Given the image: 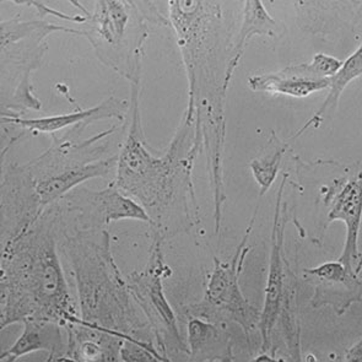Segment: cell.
Instances as JSON below:
<instances>
[{
	"instance_id": "cell-16",
	"label": "cell",
	"mask_w": 362,
	"mask_h": 362,
	"mask_svg": "<svg viewBox=\"0 0 362 362\" xmlns=\"http://www.w3.org/2000/svg\"><path fill=\"white\" fill-rule=\"evenodd\" d=\"M281 28L273 15L265 8L263 0H243L241 21L236 41L228 66V81L231 84L233 74L240 65L247 46L253 37L276 38Z\"/></svg>"
},
{
	"instance_id": "cell-15",
	"label": "cell",
	"mask_w": 362,
	"mask_h": 362,
	"mask_svg": "<svg viewBox=\"0 0 362 362\" xmlns=\"http://www.w3.org/2000/svg\"><path fill=\"white\" fill-rule=\"evenodd\" d=\"M21 325L23 333L10 348L0 353V361H18L37 351L48 353L47 361L66 360V339L62 333L63 327L43 320H25Z\"/></svg>"
},
{
	"instance_id": "cell-14",
	"label": "cell",
	"mask_w": 362,
	"mask_h": 362,
	"mask_svg": "<svg viewBox=\"0 0 362 362\" xmlns=\"http://www.w3.org/2000/svg\"><path fill=\"white\" fill-rule=\"evenodd\" d=\"M361 192V173H358L351 181L343 182L339 191L332 197L328 213L329 223L343 221L346 226L345 245L338 260L356 274L361 272V253L358 247L362 215Z\"/></svg>"
},
{
	"instance_id": "cell-18",
	"label": "cell",
	"mask_w": 362,
	"mask_h": 362,
	"mask_svg": "<svg viewBox=\"0 0 362 362\" xmlns=\"http://www.w3.org/2000/svg\"><path fill=\"white\" fill-rule=\"evenodd\" d=\"M19 5L35 10L42 19L56 18L70 23H83L88 10L80 0H0V4Z\"/></svg>"
},
{
	"instance_id": "cell-13",
	"label": "cell",
	"mask_w": 362,
	"mask_h": 362,
	"mask_svg": "<svg viewBox=\"0 0 362 362\" xmlns=\"http://www.w3.org/2000/svg\"><path fill=\"white\" fill-rule=\"evenodd\" d=\"M285 176L279 188L276 208H275L274 223L272 231V248H270L269 275L265 288L264 308L260 312L259 327L262 337V350L267 353L270 348L272 333L281 311L285 290V275H284L283 243L284 233L286 226V218L281 216V200L285 187Z\"/></svg>"
},
{
	"instance_id": "cell-1",
	"label": "cell",
	"mask_w": 362,
	"mask_h": 362,
	"mask_svg": "<svg viewBox=\"0 0 362 362\" xmlns=\"http://www.w3.org/2000/svg\"><path fill=\"white\" fill-rule=\"evenodd\" d=\"M242 5L243 0H168V28L188 80L186 116L209 141L225 138L228 66Z\"/></svg>"
},
{
	"instance_id": "cell-2",
	"label": "cell",
	"mask_w": 362,
	"mask_h": 362,
	"mask_svg": "<svg viewBox=\"0 0 362 362\" xmlns=\"http://www.w3.org/2000/svg\"><path fill=\"white\" fill-rule=\"evenodd\" d=\"M59 251L53 205L3 248L0 333L25 320L52 322L64 330L79 323Z\"/></svg>"
},
{
	"instance_id": "cell-22",
	"label": "cell",
	"mask_w": 362,
	"mask_h": 362,
	"mask_svg": "<svg viewBox=\"0 0 362 362\" xmlns=\"http://www.w3.org/2000/svg\"><path fill=\"white\" fill-rule=\"evenodd\" d=\"M346 361H358L362 362V341L360 340L358 343L355 344L353 348L346 353Z\"/></svg>"
},
{
	"instance_id": "cell-6",
	"label": "cell",
	"mask_w": 362,
	"mask_h": 362,
	"mask_svg": "<svg viewBox=\"0 0 362 362\" xmlns=\"http://www.w3.org/2000/svg\"><path fill=\"white\" fill-rule=\"evenodd\" d=\"M58 33L80 35L78 28L46 19L0 21V119L41 110L33 76L46 54L48 38Z\"/></svg>"
},
{
	"instance_id": "cell-17",
	"label": "cell",
	"mask_w": 362,
	"mask_h": 362,
	"mask_svg": "<svg viewBox=\"0 0 362 362\" xmlns=\"http://www.w3.org/2000/svg\"><path fill=\"white\" fill-rule=\"evenodd\" d=\"M361 75L362 46L358 45V47L349 54L348 58L344 59L340 69L330 78L329 86L327 88L329 90V93L327 95L325 103H322L320 110L307 121L306 124H303L296 132V134L293 136V139L298 138L300 135L303 134L310 128H318L320 123L325 121V117L330 115L332 112H334L335 108H338L340 98L345 91V88H348L349 85L354 83L355 80L360 79Z\"/></svg>"
},
{
	"instance_id": "cell-4",
	"label": "cell",
	"mask_w": 362,
	"mask_h": 362,
	"mask_svg": "<svg viewBox=\"0 0 362 362\" xmlns=\"http://www.w3.org/2000/svg\"><path fill=\"white\" fill-rule=\"evenodd\" d=\"M129 84V124L126 140L118 151L113 183L151 216L168 206L176 188L177 176L192 168L189 161L194 158L199 145L195 138L194 123L183 117L166 155L153 156L146 146L141 124V79Z\"/></svg>"
},
{
	"instance_id": "cell-12",
	"label": "cell",
	"mask_w": 362,
	"mask_h": 362,
	"mask_svg": "<svg viewBox=\"0 0 362 362\" xmlns=\"http://www.w3.org/2000/svg\"><path fill=\"white\" fill-rule=\"evenodd\" d=\"M129 112V103L123 98H107L91 108H80L70 113H62L41 118H23V116L5 117L0 126H13L25 133L54 135L74 127L93 124L107 119H118L124 123Z\"/></svg>"
},
{
	"instance_id": "cell-3",
	"label": "cell",
	"mask_w": 362,
	"mask_h": 362,
	"mask_svg": "<svg viewBox=\"0 0 362 362\" xmlns=\"http://www.w3.org/2000/svg\"><path fill=\"white\" fill-rule=\"evenodd\" d=\"M52 205L59 248L73 272L79 298V323L71 327L100 337L139 339L134 334L139 318L130 302L127 281L112 258L108 231L105 230L98 241L96 233L103 228L79 226Z\"/></svg>"
},
{
	"instance_id": "cell-8",
	"label": "cell",
	"mask_w": 362,
	"mask_h": 362,
	"mask_svg": "<svg viewBox=\"0 0 362 362\" xmlns=\"http://www.w3.org/2000/svg\"><path fill=\"white\" fill-rule=\"evenodd\" d=\"M298 28L330 45L361 43V0H291Z\"/></svg>"
},
{
	"instance_id": "cell-10",
	"label": "cell",
	"mask_w": 362,
	"mask_h": 362,
	"mask_svg": "<svg viewBox=\"0 0 362 362\" xmlns=\"http://www.w3.org/2000/svg\"><path fill=\"white\" fill-rule=\"evenodd\" d=\"M255 218H252L251 223L248 225L246 235L238 245L236 255L233 256V259L228 263L215 260V268L210 275L205 291V300L208 305L226 312L228 316L242 325L245 332H250L255 325H258L260 316L259 312L257 311L242 295L241 288L238 285L243 263L246 259L247 253L250 252V247L247 246V243L253 228Z\"/></svg>"
},
{
	"instance_id": "cell-21",
	"label": "cell",
	"mask_w": 362,
	"mask_h": 362,
	"mask_svg": "<svg viewBox=\"0 0 362 362\" xmlns=\"http://www.w3.org/2000/svg\"><path fill=\"white\" fill-rule=\"evenodd\" d=\"M221 343V333L216 325L194 318L188 325V344L192 355L210 353L216 344Z\"/></svg>"
},
{
	"instance_id": "cell-20",
	"label": "cell",
	"mask_w": 362,
	"mask_h": 362,
	"mask_svg": "<svg viewBox=\"0 0 362 362\" xmlns=\"http://www.w3.org/2000/svg\"><path fill=\"white\" fill-rule=\"evenodd\" d=\"M303 273L310 276L320 279L322 281L327 284H337V285H343L353 290H361V281H360V274L354 273L349 270L345 265L337 260V262H327L323 264L318 265L316 268H308L303 270Z\"/></svg>"
},
{
	"instance_id": "cell-19",
	"label": "cell",
	"mask_w": 362,
	"mask_h": 362,
	"mask_svg": "<svg viewBox=\"0 0 362 362\" xmlns=\"http://www.w3.org/2000/svg\"><path fill=\"white\" fill-rule=\"evenodd\" d=\"M270 144L273 145V149L270 150L269 153L265 156L253 160L251 163L252 173L257 183L259 185L260 195L265 194L269 191L270 187L273 186L281 160L288 149V145L280 141L274 133L270 139Z\"/></svg>"
},
{
	"instance_id": "cell-9",
	"label": "cell",
	"mask_w": 362,
	"mask_h": 362,
	"mask_svg": "<svg viewBox=\"0 0 362 362\" xmlns=\"http://www.w3.org/2000/svg\"><path fill=\"white\" fill-rule=\"evenodd\" d=\"M343 61L337 57L318 52L306 63L288 65L286 68L252 75L248 86L256 93L283 95L288 98H305L329 86V80L340 69Z\"/></svg>"
},
{
	"instance_id": "cell-5",
	"label": "cell",
	"mask_w": 362,
	"mask_h": 362,
	"mask_svg": "<svg viewBox=\"0 0 362 362\" xmlns=\"http://www.w3.org/2000/svg\"><path fill=\"white\" fill-rule=\"evenodd\" d=\"M85 127L78 126L64 135H53L51 148L33 161L19 165L28 194L38 213L62 199L85 182L105 177L116 170L118 153L103 158L106 145H98L119 127L93 135L86 140H76Z\"/></svg>"
},
{
	"instance_id": "cell-7",
	"label": "cell",
	"mask_w": 362,
	"mask_h": 362,
	"mask_svg": "<svg viewBox=\"0 0 362 362\" xmlns=\"http://www.w3.org/2000/svg\"><path fill=\"white\" fill-rule=\"evenodd\" d=\"M150 26L146 15L128 0H95L78 30L98 61L132 83L141 79Z\"/></svg>"
},
{
	"instance_id": "cell-11",
	"label": "cell",
	"mask_w": 362,
	"mask_h": 362,
	"mask_svg": "<svg viewBox=\"0 0 362 362\" xmlns=\"http://www.w3.org/2000/svg\"><path fill=\"white\" fill-rule=\"evenodd\" d=\"M168 269V265L163 262L161 245L156 240L153 242V251L146 268L138 274L132 275L127 285L135 301L149 317L151 325L156 327L158 322V325L168 332V334L180 344V346H183L175 312L172 311L163 293V280Z\"/></svg>"
}]
</instances>
